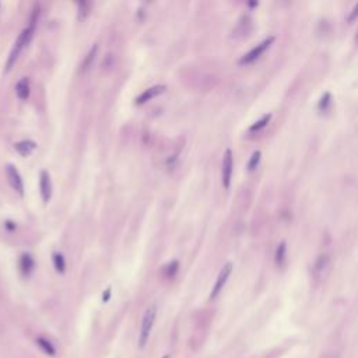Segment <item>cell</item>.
<instances>
[{
	"label": "cell",
	"mask_w": 358,
	"mask_h": 358,
	"mask_svg": "<svg viewBox=\"0 0 358 358\" xmlns=\"http://www.w3.org/2000/svg\"><path fill=\"white\" fill-rule=\"evenodd\" d=\"M34 266H35V262L32 259V256L28 253H24L21 259H20V267H21V272L24 273V276H29L31 272L34 270Z\"/></svg>",
	"instance_id": "11"
},
{
	"label": "cell",
	"mask_w": 358,
	"mask_h": 358,
	"mask_svg": "<svg viewBox=\"0 0 358 358\" xmlns=\"http://www.w3.org/2000/svg\"><path fill=\"white\" fill-rule=\"evenodd\" d=\"M232 272V263L231 262H227L224 266L221 267V270H220V273L217 276V280L214 283V286H213V290H211L210 293V300H214L218 294H220V291L224 288L225 283L228 280V277H230V274Z\"/></svg>",
	"instance_id": "4"
},
{
	"label": "cell",
	"mask_w": 358,
	"mask_h": 358,
	"mask_svg": "<svg viewBox=\"0 0 358 358\" xmlns=\"http://www.w3.org/2000/svg\"><path fill=\"white\" fill-rule=\"evenodd\" d=\"M39 190H41L42 200L45 203H48L52 197V181L48 171H41L39 174Z\"/></svg>",
	"instance_id": "6"
},
{
	"label": "cell",
	"mask_w": 358,
	"mask_h": 358,
	"mask_svg": "<svg viewBox=\"0 0 358 358\" xmlns=\"http://www.w3.org/2000/svg\"><path fill=\"white\" fill-rule=\"evenodd\" d=\"M357 13H358V6L356 4V6H354V8H353V11H351V14L347 17V21L349 22L354 21V20H356V17H357Z\"/></svg>",
	"instance_id": "21"
},
{
	"label": "cell",
	"mask_w": 358,
	"mask_h": 358,
	"mask_svg": "<svg viewBox=\"0 0 358 358\" xmlns=\"http://www.w3.org/2000/svg\"><path fill=\"white\" fill-rule=\"evenodd\" d=\"M165 91V85H154V87H150V88H147L146 91H143L136 98V104L137 105H141V104H144V102H148L150 99H153L154 97H157V95H160V94H162V92Z\"/></svg>",
	"instance_id": "8"
},
{
	"label": "cell",
	"mask_w": 358,
	"mask_h": 358,
	"mask_svg": "<svg viewBox=\"0 0 358 358\" xmlns=\"http://www.w3.org/2000/svg\"><path fill=\"white\" fill-rule=\"evenodd\" d=\"M109 291H111V290H106L105 297H104V300H105V301H108V298H109Z\"/></svg>",
	"instance_id": "23"
},
{
	"label": "cell",
	"mask_w": 358,
	"mask_h": 358,
	"mask_svg": "<svg viewBox=\"0 0 358 358\" xmlns=\"http://www.w3.org/2000/svg\"><path fill=\"white\" fill-rule=\"evenodd\" d=\"M259 161H260V151H255L251 157V160L248 162V169L249 171H255V169L258 168V165H259Z\"/></svg>",
	"instance_id": "18"
},
{
	"label": "cell",
	"mask_w": 358,
	"mask_h": 358,
	"mask_svg": "<svg viewBox=\"0 0 358 358\" xmlns=\"http://www.w3.org/2000/svg\"><path fill=\"white\" fill-rule=\"evenodd\" d=\"M29 92H31V90H29L28 78H21V80L17 83V87H15L17 97L21 99V101H25V99H28Z\"/></svg>",
	"instance_id": "9"
},
{
	"label": "cell",
	"mask_w": 358,
	"mask_h": 358,
	"mask_svg": "<svg viewBox=\"0 0 358 358\" xmlns=\"http://www.w3.org/2000/svg\"><path fill=\"white\" fill-rule=\"evenodd\" d=\"M270 118H272V115H265V116H263L262 119L258 120V122H256L255 125H252V126L249 127V130H251V132H256V130H260L262 127H265L267 125V123H269V120H270Z\"/></svg>",
	"instance_id": "17"
},
{
	"label": "cell",
	"mask_w": 358,
	"mask_h": 358,
	"mask_svg": "<svg viewBox=\"0 0 358 358\" xmlns=\"http://www.w3.org/2000/svg\"><path fill=\"white\" fill-rule=\"evenodd\" d=\"M155 318H157V307L155 305H150L144 315H143V321H141L140 328V336H139V346L144 347L148 342V337L151 335V330L154 326Z\"/></svg>",
	"instance_id": "2"
},
{
	"label": "cell",
	"mask_w": 358,
	"mask_h": 358,
	"mask_svg": "<svg viewBox=\"0 0 358 358\" xmlns=\"http://www.w3.org/2000/svg\"><path fill=\"white\" fill-rule=\"evenodd\" d=\"M7 176L8 182L13 186V189L17 190L20 195H24V182H22V178L20 175V172L17 171L14 165H8L7 167Z\"/></svg>",
	"instance_id": "7"
},
{
	"label": "cell",
	"mask_w": 358,
	"mask_h": 358,
	"mask_svg": "<svg viewBox=\"0 0 358 358\" xmlns=\"http://www.w3.org/2000/svg\"><path fill=\"white\" fill-rule=\"evenodd\" d=\"M53 265H55V269H56L59 273H64V270H66V262H64L63 255L55 253V255H53Z\"/></svg>",
	"instance_id": "15"
},
{
	"label": "cell",
	"mask_w": 358,
	"mask_h": 358,
	"mask_svg": "<svg viewBox=\"0 0 358 358\" xmlns=\"http://www.w3.org/2000/svg\"><path fill=\"white\" fill-rule=\"evenodd\" d=\"M38 342H39V344H42L43 347H46V349H48V351H49V354H53V349H52V346H50V344L48 343L46 340H43V339H39Z\"/></svg>",
	"instance_id": "22"
},
{
	"label": "cell",
	"mask_w": 358,
	"mask_h": 358,
	"mask_svg": "<svg viewBox=\"0 0 358 358\" xmlns=\"http://www.w3.org/2000/svg\"><path fill=\"white\" fill-rule=\"evenodd\" d=\"M97 52H98V46L94 45L91 49L88 50V53L85 55L84 60H83V64H81V71L88 70V69L91 67L92 63H94V60H95V56H97Z\"/></svg>",
	"instance_id": "12"
},
{
	"label": "cell",
	"mask_w": 358,
	"mask_h": 358,
	"mask_svg": "<svg viewBox=\"0 0 358 358\" xmlns=\"http://www.w3.org/2000/svg\"><path fill=\"white\" fill-rule=\"evenodd\" d=\"M36 15H38V11L35 13V17L31 20V24H29L28 28H25L22 31L20 36L17 38V41L14 43V48L11 50V53H10V57H8L7 60V70H10L13 66H14L15 60L18 59L20 56V53L22 52V49L31 42V39H32V36H34V32H35V24H36Z\"/></svg>",
	"instance_id": "1"
},
{
	"label": "cell",
	"mask_w": 358,
	"mask_h": 358,
	"mask_svg": "<svg viewBox=\"0 0 358 358\" xmlns=\"http://www.w3.org/2000/svg\"><path fill=\"white\" fill-rule=\"evenodd\" d=\"M162 358H169V356H164V357H162Z\"/></svg>",
	"instance_id": "24"
},
{
	"label": "cell",
	"mask_w": 358,
	"mask_h": 358,
	"mask_svg": "<svg viewBox=\"0 0 358 358\" xmlns=\"http://www.w3.org/2000/svg\"><path fill=\"white\" fill-rule=\"evenodd\" d=\"M167 269H169L168 272H167L168 277H172V276H174V274L178 272V262H176V260H174V262H172V263H171V265H169Z\"/></svg>",
	"instance_id": "19"
},
{
	"label": "cell",
	"mask_w": 358,
	"mask_h": 358,
	"mask_svg": "<svg viewBox=\"0 0 358 358\" xmlns=\"http://www.w3.org/2000/svg\"><path fill=\"white\" fill-rule=\"evenodd\" d=\"M35 148H36V144L31 140L18 141V143L15 144V150H17L22 157H28V155H31Z\"/></svg>",
	"instance_id": "10"
},
{
	"label": "cell",
	"mask_w": 358,
	"mask_h": 358,
	"mask_svg": "<svg viewBox=\"0 0 358 358\" xmlns=\"http://www.w3.org/2000/svg\"><path fill=\"white\" fill-rule=\"evenodd\" d=\"M328 263H329V256H328V255L318 256V259H316L315 263H314V273H315L316 276H321V274L325 272V269L328 267Z\"/></svg>",
	"instance_id": "13"
},
{
	"label": "cell",
	"mask_w": 358,
	"mask_h": 358,
	"mask_svg": "<svg viewBox=\"0 0 358 358\" xmlns=\"http://www.w3.org/2000/svg\"><path fill=\"white\" fill-rule=\"evenodd\" d=\"M329 99H330V94H325L321 99V102H319V109H323V106L326 108V105L329 104Z\"/></svg>",
	"instance_id": "20"
},
{
	"label": "cell",
	"mask_w": 358,
	"mask_h": 358,
	"mask_svg": "<svg viewBox=\"0 0 358 358\" xmlns=\"http://www.w3.org/2000/svg\"><path fill=\"white\" fill-rule=\"evenodd\" d=\"M274 41V36H270V38H266L263 42H260L259 45H256L253 49H251L246 55H244V56L241 57L239 59V64H249V63H252V62H255L258 57L262 56V53L265 52V50L273 43Z\"/></svg>",
	"instance_id": "3"
},
{
	"label": "cell",
	"mask_w": 358,
	"mask_h": 358,
	"mask_svg": "<svg viewBox=\"0 0 358 358\" xmlns=\"http://www.w3.org/2000/svg\"><path fill=\"white\" fill-rule=\"evenodd\" d=\"M246 25H251V20H249V17H242L241 18V21H239L238 24V27L235 28V31H234V35L237 34V35H245L246 32H248V29H246Z\"/></svg>",
	"instance_id": "16"
},
{
	"label": "cell",
	"mask_w": 358,
	"mask_h": 358,
	"mask_svg": "<svg viewBox=\"0 0 358 358\" xmlns=\"http://www.w3.org/2000/svg\"><path fill=\"white\" fill-rule=\"evenodd\" d=\"M286 242H281L277 246V251H276V263L279 265V266H283V263H284V260H286Z\"/></svg>",
	"instance_id": "14"
},
{
	"label": "cell",
	"mask_w": 358,
	"mask_h": 358,
	"mask_svg": "<svg viewBox=\"0 0 358 358\" xmlns=\"http://www.w3.org/2000/svg\"><path fill=\"white\" fill-rule=\"evenodd\" d=\"M232 168H234V158H232V151L228 148L225 150L223 155V185L225 189H228L231 185Z\"/></svg>",
	"instance_id": "5"
}]
</instances>
